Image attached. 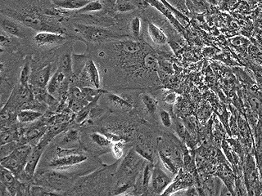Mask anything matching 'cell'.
Here are the masks:
<instances>
[{"label":"cell","mask_w":262,"mask_h":196,"mask_svg":"<svg viewBox=\"0 0 262 196\" xmlns=\"http://www.w3.org/2000/svg\"><path fill=\"white\" fill-rule=\"evenodd\" d=\"M102 164L98 156L84 147L63 148L52 141L42 156L38 169L56 170L78 178L95 171Z\"/></svg>","instance_id":"cell-1"},{"label":"cell","mask_w":262,"mask_h":196,"mask_svg":"<svg viewBox=\"0 0 262 196\" xmlns=\"http://www.w3.org/2000/svg\"><path fill=\"white\" fill-rule=\"evenodd\" d=\"M31 39L37 48L42 51L50 52L54 51L72 39L69 35L61 33L39 31L35 32Z\"/></svg>","instance_id":"cell-6"},{"label":"cell","mask_w":262,"mask_h":196,"mask_svg":"<svg viewBox=\"0 0 262 196\" xmlns=\"http://www.w3.org/2000/svg\"><path fill=\"white\" fill-rule=\"evenodd\" d=\"M81 131L78 130L75 128L66 129L62 133L57 135L55 138L53 139V142L56 145L63 148H77L82 146Z\"/></svg>","instance_id":"cell-12"},{"label":"cell","mask_w":262,"mask_h":196,"mask_svg":"<svg viewBox=\"0 0 262 196\" xmlns=\"http://www.w3.org/2000/svg\"><path fill=\"white\" fill-rule=\"evenodd\" d=\"M71 80V78L68 77L63 72L57 69L48 83L46 87L47 92L57 99V97H60L67 91Z\"/></svg>","instance_id":"cell-11"},{"label":"cell","mask_w":262,"mask_h":196,"mask_svg":"<svg viewBox=\"0 0 262 196\" xmlns=\"http://www.w3.org/2000/svg\"><path fill=\"white\" fill-rule=\"evenodd\" d=\"M129 33L131 39L139 40L142 35V19L139 16H135L129 23Z\"/></svg>","instance_id":"cell-18"},{"label":"cell","mask_w":262,"mask_h":196,"mask_svg":"<svg viewBox=\"0 0 262 196\" xmlns=\"http://www.w3.org/2000/svg\"><path fill=\"white\" fill-rule=\"evenodd\" d=\"M137 104V112L144 118V120L156 121L159 110V102L149 92H141L135 98Z\"/></svg>","instance_id":"cell-7"},{"label":"cell","mask_w":262,"mask_h":196,"mask_svg":"<svg viewBox=\"0 0 262 196\" xmlns=\"http://www.w3.org/2000/svg\"><path fill=\"white\" fill-rule=\"evenodd\" d=\"M92 0H52L54 8L68 12H76Z\"/></svg>","instance_id":"cell-14"},{"label":"cell","mask_w":262,"mask_h":196,"mask_svg":"<svg viewBox=\"0 0 262 196\" xmlns=\"http://www.w3.org/2000/svg\"><path fill=\"white\" fill-rule=\"evenodd\" d=\"M172 182L173 178L162 169L159 163H154L148 194H163Z\"/></svg>","instance_id":"cell-10"},{"label":"cell","mask_w":262,"mask_h":196,"mask_svg":"<svg viewBox=\"0 0 262 196\" xmlns=\"http://www.w3.org/2000/svg\"><path fill=\"white\" fill-rule=\"evenodd\" d=\"M45 112H41L39 110H20L17 114V119L20 125H31L32 122H36L43 116Z\"/></svg>","instance_id":"cell-16"},{"label":"cell","mask_w":262,"mask_h":196,"mask_svg":"<svg viewBox=\"0 0 262 196\" xmlns=\"http://www.w3.org/2000/svg\"><path fill=\"white\" fill-rule=\"evenodd\" d=\"M147 32L151 42L157 46H165L168 43V37L163 29L157 26L155 23H147Z\"/></svg>","instance_id":"cell-13"},{"label":"cell","mask_w":262,"mask_h":196,"mask_svg":"<svg viewBox=\"0 0 262 196\" xmlns=\"http://www.w3.org/2000/svg\"><path fill=\"white\" fill-rule=\"evenodd\" d=\"M23 145L20 141H13V142L8 143L5 145H1V159H4L8 155H10L12 151H14L19 145Z\"/></svg>","instance_id":"cell-23"},{"label":"cell","mask_w":262,"mask_h":196,"mask_svg":"<svg viewBox=\"0 0 262 196\" xmlns=\"http://www.w3.org/2000/svg\"><path fill=\"white\" fill-rule=\"evenodd\" d=\"M32 61L33 57L31 55H27L23 61L18 83L24 87H30V80L32 73Z\"/></svg>","instance_id":"cell-15"},{"label":"cell","mask_w":262,"mask_h":196,"mask_svg":"<svg viewBox=\"0 0 262 196\" xmlns=\"http://www.w3.org/2000/svg\"><path fill=\"white\" fill-rule=\"evenodd\" d=\"M177 99V95L176 92H169L164 96V102L167 105H173Z\"/></svg>","instance_id":"cell-24"},{"label":"cell","mask_w":262,"mask_h":196,"mask_svg":"<svg viewBox=\"0 0 262 196\" xmlns=\"http://www.w3.org/2000/svg\"><path fill=\"white\" fill-rule=\"evenodd\" d=\"M52 194H61L60 192L53 190L51 188L47 186L37 185V184H31L30 186V195L43 196L52 195Z\"/></svg>","instance_id":"cell-19"},{"label":"cell","mask_w":262,"mask_h":196,"mask_svg":"<svg viewBox=\"0 0 262 196\" xmlns=\"http://www.w3.org/2000/svg\"><path fill=\"white\" fill-rule=\"evenodd\" d=\"M158 118L159 119L160 125L165 129H170L174 125L173 117L166 109L160 107L158 110Z\"/></svg>","instance_id":"cell-20"},{"label":"cell","mask_w":262,"mask_h":196,"mask_svg":"<svg viewBox=\"0 0 262 196\" xmlns=\"http://www.w3.org/2000/svg\"><path fill=\"white\" fill-rule=\"evenodd\" d=\"M101 102H104L103 108L108 110L111 112L128 113L133 110L135 105L132 104L129 101L126 100L121 94L117 92L106 91L102 94L100 97Z\"/></svg>","instance_id":"cell-8"},{"label":"cell","mask_w":262,"mask_h":196,"mask_svg":"<svg viewBox=\"0 0 262 196\" xmlns=\"http://www.w3.org/2000/svg\"><path fill=\"white\" fill-rule=\"evenodd\" d=\"M1 29L7 35L24 40L31 39L35 33L34 30L26 27L18 20L4 14H1Z\"/></svg>","instance_id":"cell-9"},{"label":"cell","mask_w":262,"mask_h":196,"mask_svg":"<svg viewBox=\"0 0 262 196\" xmlns=\"http://www.w3.org/2000/svg\"><path fill=\"white\" fill-rule=\"evenodd\" d=\"M32 145L30 144H23L12 151L4 159H1V166L10 170L19 178L20 174L24 172L29 158L33 151Z\"/></svg>","instance_id":"cell-5"},{"label":"cell","mask_w":262,"mask_h":196,"mask_svg":"<svg viewBox=\"0 0 262 196\" xmlns=\"http://www.w3.org/2000/svg\"><path fill=\"white\" fill-rule=\"evenodd\" d=\"M138 7L136 4L134 2H131L129 0H123L121 2H118V4L116 5V9L117 12L120 13H127V12H132L135 10Z\"/></svg>","instance_id":"cell-22"},{"label":"cell","mask_w":262,"mask_h":196,"mask_svg":"<svg viewBox=\"0 0 262 196\" xmlns=\"http://www.w3.org/2000/svg\"><path fill=\"white\" fill-rule=\"evenodd\" d=\"M127 141H119L117 142H114L112 146V152H113L114 157L120 160L122 159L125 155V150L126 148Z\"/></svg>","instance_id":"cell-21"},{"label":"cell","mask_w":262,"mask_h":196,"mask_svg":"<svg viewBox=\"0 0 262 196\" xmlns=\"http://www.w3.org/2000/svg\"><path fill=\"white\" fill-rule=\"evenodd\" d=\"M67 35L72 39L83 41L86 43L99 44L109 41L121 40L130 38L121 31H114L108 27L75 22L68 26Z\"/></svg>","instance_id":"cell-3"},{"label":"cell","mask_w":262,"mask_h":196,"mask_svg":"<svg viewBox=\"0 0 262 196\" xmlns=\"http://www.w3.org/2000/svg\"><path fill=\"white\" fill-rule=\"evenodd\" d=\"M121 160L112 165L103 163L95 171L78 177L67 194H113L117 184L116 173Z\"/></svg>","instance_id":"cell-2"},{"label":"cell","mask_w":262,"mask_h":196,"mask_svg":"<svg viewBox=\"0 0 262 196\" xmlns=\"http://www.w3.org/2000/svg\"><path fill=\"white\" fill-rule=\"evenodd\" d=\"M104 5L101 0H92L86 6L80 10L74 12V14H95L96 12H100L103 10Z\"/></svg>","instance_id":"cell-17"},{"label":"cell","mask_w":262,"mask_h":196,"mask_svg":"<svg viewBox=\"0 0 262 196\" xmlns=\"http://www.w3.org/2000/svg\"><path fill=\"white\" fill-rule=\"evenodd\" d=\"M80 138L82 146L96 156L112 151L113 142L102 131H81Z\"/></svg>","instance_id":"cell-4"}]
</instances>
